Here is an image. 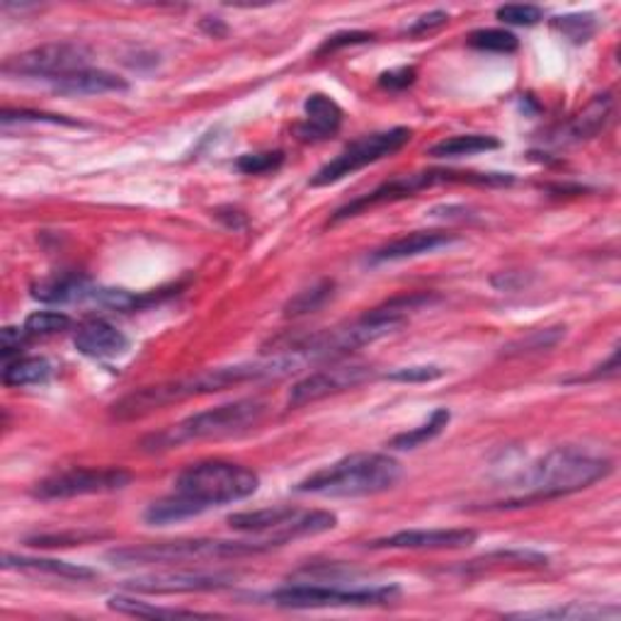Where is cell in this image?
Masks as SVG:
<instances>
[{
	"label": "cell",
	"instance_id": "obj_16",
	"mask_svg": "<svg viewBox=\"0 0 621 621\" xmlns=\"http://www.w3.org/2000/svg\"><path fill=\"white\" fill-rule=\"evenodd\" d=\"M233 578L229 576H204V573H164L134 578L127 588L148 594H178V592H207L229 588Z\"/></svg>",
	"mask_w": 621,
	"mask_h": 621
},
{
	"label": "cell",
	"instance_id": "obj_10",
	"mask_svg": "<svg viewBox=\"0 0 621 621\" xmlns=\"http://www.w3.org/2000/svg\"><path fill=\"white\" fill-rule=\"evenodd\" d=\"M91 66V52L81 44L52 42L28 49L18 56L6 59L3 73L6 76H22V78H44L54 83L59 78L69 76Z\"/></svg>",
	"mask_w": 621,
	"mask_h": 621
},
{
	"label": "cell",
	"instance_id": "obj_2",
	"mask_svg": "<svg viewBox=\"0 0 621 621\" xmlns=\"http://www.w3.org/2000/svg\"><path fill=\"white\" fill-rule=\"evenodd\" d=\"M612 462L600 454H592L582 446H554L537 464H531L525 474H519L515 493L498 505H486V511H513L534 503H546L564 495L590 488L592 483L610 476Z\"/></svg>",
	"mask_w": 621,
	"mask_h": 621
},
{
	"label": "cell",
	"instance_id": "obj_5",
	"mask_svg": "<svg viewBox=\"0 0 621 621\" xmlns=\"http://www.w3.org/2000/svg\"><path fill=\"white\" fill-rule=\"evenodd\" d=\"M172 486H176L172 493L182 495L200 511V515H204L211 507L251 498L260 486V478L253 469L243 464L209 459V462H197L182 469Z\"/></svg>",
	"mask_w": 621,
	"mask_h": 621
},
{
	"label": "cell",
	"instance_id": "obj_7",
	"mask_svg": "<svg viewBox=\"0 0 621 621\" xmlns=\"http://www.w3.org/2000/svg\"><path fill=\"white\" fill-rule=\"evenodd\" d=\"M335 525H338V517L328 511H296V507H263V511L235 513L229 517L231 529L265 537L275 546L330 531Z\"/></svg>",
	"mask_w": 621,
	"mask_h": 621
},
{
	"label": "cell",
	"instance_id": "obj_28",
	"mask_svg": "<svg viewBox=\"0 0 621 621\" xmlns=\"http://www.w3.org/2000/svg\"><path fill=\"white\" fill-rule=\"evenodd\" d=\"M519 619H604V617H619L617 607H598V604H582V602H570L566 607H551V610H539V612H525V614H511Z\"/></svg>",
	"mask_w": 621,
	"mask_h": 621
},
{
	"label": "cell",
	"instance_id": "obj_3",
	"mask_svg": "<svg viewBox=\"0 0 621 621\" xmlns=\"http://www.w3.org/2000/svg\"><path fill=\"white\" fill-rule=\"evenodd\" d=\"M401 476L403 466L399 459L381 452H357L318 469L294 491L323 498H365L391 491Z\"/></svg>",
	"mask_w": 621,
	"mask_h": 621
},
{
	"label": "cell",
	"instance_id": "obj_17",
	"mask_svg": "<svg viewBox=\"0 0 621 621\" xmlns=\"http://www.w3.org/2000/svg\"><path fill=\"white\" fill-rule=\"evenodd\" d=\"M454 243H459V239L454 233H446V231H415V233H408L401 235V239H396L391 243H387L379 251H375L369 255V263L371 265H379V263H396V260H408V257H418V255H425V253H434V251H442V248H452Z\"/></svg>",
	"mask_w": 621,
	"mask_h": 621
},
{
	"label": "cell",
	"instance_id": "obj_38",
	"mask_svg": "<svg viewBox=\"0 0 621 621\" xmlns=\"http://www.w3.org/2000/svg\"><path fill=\"white\" fill-rule=\"evenodd\" d=\"M413 83H415V69H408V66L387 71V73H381V76H379L381 88H389V91H403V88H408V85H413Z\"/></svg>",
	"mask_w": 621,
	"mask_h": 621
},
{
	"label": "cell",
	"instance_id": "obj_25",
	"mask_svg": "<svg viewBox=\"0 0 621 621\" xmlns=\"http://www.w3.org/2000/svg\"><path fill=\"white\" fill-rule=\"evenodd\" d=\"M49 377H52V365L44 357H18L6 362L3 369V383L10 389L34 387V383H44Z\"/></svg>",
	"mask_w": 621,
	"mask_h": 621
},
{
	"label": "cell",
	"instance_id": "obj_19",
	"mask_svg": "<svg viewBox=\"0 0 621 621\" xmlns=\"http://www.w3.org/2000/svg\"><path fill=\"white\" fill-rule=\"evenodd\" d=\"M97 292L101 287L93 284L88 277L81 275H61L44 280L32 287V296L36 302L44 304H83V302H97Z\"/></svg>",
	"mask_w": 621,
	"mask_h": 621
},
{
	"label": "cell",
	"instance_id": "obj_6",
	"mask_svg": "<svg viewBox=\"0 0 621 621\" xmlns=\"http://www.w3.org/2000/svg\"><path fill=\"white\" fill-rule=\"evenodd\" d=\"M275 549L267 539L257 541H221V539H178L146 546H127L112 549L107 561L115 566H156V564H182V561H207V558H239L255 556Z\"/></svg>",
	"mask_w": 621,
	"mask_h": 621
},
{
	"label": "cell",
	"instance_id": "obj_33",
	"mask_svg": "<svg viewBox=\"0 0 621 621\" xmlns=\"http://www.w3.org/2000/svg\"><path fill=\"white\" fill-rule=\"evenodd\" d=\"M284 164L282 151H267V154H248L239 158V170L245 176H265V172L277 170Z\"/></svg>",
	"mask_w": 621,
	"mask_h": 621
},
{
	"label": "cell",
	"instance_id": "obj_18",
	"mask_svg": "<svg viewBox=\"0 0 621 621\" xmlns=\"http://www.w3.org/2000/svg\"><path fill=\"white\" fill-rule=\"evenodd\" d=\"M76 350L85 357L95 359H109L119 357L129 350L127 335L117 330L107 320H88L76 330V338H73Z\"/></svg>",
	"mask_w": 621,
	"mask_h": 621
},
{
	"label": "cell",
	"instance_id": "obj_36",
	"mask_svg": "<svg viewBox=\"0 0 621 621\" xmlns=\"http://www.w3.org/2000/svg\"><path fill=\"white\" fill-rule=\"evenodd\" d=\"M0 122H3V127H10L12 122H46V124H66V127H76L78 124L61 115H46V112H32V109H3Z\"/></svg>",
	"mask_w": 621,
	"mask_h": 621
},
{
	"label": "cell",
	"instance_id": "obj_21",
	"mask_svg": "<svg viewBox=\"0 0 621 621\" xmlns=\"http://www.w3.org/2000/svg\"><path fill=\"white\" fill-rule=\"evenodd\" d=\"M56 93L64 95H103V93H124L129 91V83L119 78L117 73L103 69H83L52 83Z\"/></svg>",
	"mask_w": 621,
	"mask_h": 621
},
{
	"label": "cell",
	"instance_id": "obj_13",
	"mask_svg": "<svg viewBox=\"0 0 621 621\" xmlns=\"http://www.w3.org/2000/svg\"><path fill=\"white\" fill-rule=\"evenodd\" d=\"M371 377H375V369L369 365H333L326 369H318L314 375L294 383L287 403L290 408H304L308 403L328 399V396L355 389Z\"/></svg>",
	"mask_w": 621,
	"mask_h": 621
},
{
	"label": "cell",
	"instance_id": "obj_32",
	"mask_svg": "<svg viewBox=\"0 0 621 621\" xmlns=\"http://www.w3.org/2000/svg\"><path fill=\"white\" fill-rule=\"evenodd\" d=\"M554 28L573 44H586L594 30H598V22H594L592 15H566L556 18Z\"/></svg>",
	"mask_w": 621,
	"mask_h": 621
},
{
	"label": "cell",
	"instance_id": "obj_1",
	"mask_svg": "<svg viewBox=\"0 0 621 621\" xmlns=\"http://www.w3.org/2000/svg\"><path fill=\"white\" fill-rule=\"evenodd\" d=\"M308 359L296 352H280L275 357L257 359V362H243V365H229V367H217L207 371H197L192 377H180L170 379L164 383H154V387L136 389L124 396L117 403H112L109 415L115 420H136L146 418L160 408L182 403L188 399H197V396L207 393H219L241 383L251 381H267V379H282L290 377L294 371H299Z\"/></svg>",
	"mask_w": 621,
	"mask_h": 621
},
{
	"label": "cell",
	"instance_id": "obj_26",
	"mask_svg": "<svg viewBox=\"0 0 621 621\" xmlns=\"http://www.w3.org/2000/svg\"><path fill=\"white\" fill-rule=\"evenodd\" d=\"M566 338V326H549V328H539L531 330L522 338L513 340L511 345L503 347V357H522V355H537V352H546L554 350V347Z\"/></svg>",
	"mask_w": 621,
	"mask_h": 621
},
{
	"label": "cell",
	"instance_id": "obj_40",
	"mask_svg": "<svg viewBox=\"0 0 621 621\" xmlns=\"http://www.w3.org/2000/svg\"><path fill=\"white\" fill-rule=\"evenodd\" d=\"M446 22H450V15H446L444 10H434V12H428V15L418 18V20L411 24V28H408V34H413V36L428 34V32H432V30L444 28Z\"/></svg>",
	"mask_w": 621,
	"mask_h": 621
},
{
	"label": "cell",
	"instance_id": "obj_29",
	"mask_svg": "<svg viewBox=\"0 0 621 621\" xmlns=\"http://www.w3.org/2000/svg\"><path fill=\"white\" fill-rule=\"evenodd\" d=\"M333 287L335 284L330 280H323L318 284H314L310 290H304L294 296V299L287 302L284 306V316H304V314H314L316 308H320L333 296Z\"/></svg>",
	"mask_w": 621,
	"mask_h": 621
},
{
	"label": "cell",
	"instance_id": "obj_39",
	"mask_svg": "<svg viewBox=\"0 0 621 621\" xmlns=\"http://www.w3.org/2000/svg\"><path fill=\"white\" fill-rule=\"evenodd\" d=\"M28 340L30 335L24 333V328H3V333H0V350H3L6 362H10V355L20 352Z\"/></svg>",
	"mask_w": 621,
	"mask_h": 621
},
{
	"label": "cell",
	"instance_id": "obj_22",
	"mask_svg": "<svg viewBox=\"0 0 621 621\" xmlns=\"http://www.w3.org/2000/svg\"><path fill=\"white\" fill-rule=\"evenodd\" d=\"M3 568L6 570H22V573H34V576L64 578V580H93L95 578V570L78 566V564L56 561V558H30V556L6 554L3 556Z\"/></svg>",
	"mask_w": 621,
	"mask_h": 621
},
{
	"label": "cell",
	"instance_id": "obj_23",
	"mask_svg": "<svg viewBox=\"0 0 621 621\" xmlns=\"http://www.w3.org/2000/svg\"><path fill=\"white\" fill-rule=\"evenodd\" d=\"M501 148V141L495 136L486 134H462V136H450L442 139L430 148L432 158H462V156H476V154H488Z\"/></svg>",
	"mask_w": 621,
	"mask_h": 621
},
{
	"label": "cell",
	"instance_id": "obj_12",
	"mask_svg": "<svg viewBox=\"0 0 621 621\" xmlns=\"http://www.w3.org/2000/svg\"><path fill=\"white\" fill-rule=\"evenodd\" d=\"M399 588L371 586V588H335V586H290L272 592V602L290 610H316V607H362L391 600Z\"/></svg>",
	"mask_w": 621,
	"mask_h": 621
},
{
	"label": "cell",
	"instance_id": "obj_27",
	"mask_svg": "<svg viewBox=\"0 0 621 621\" xmlns=\"http://www.w3.org/2000/svg\"><path fill=\"white\" fill-rule=\"evenodd\" d=\"M450 420H452V413L446 411V408H438L425 422H422L420 428L415 430H408V432H401V434H396V438L391 440V450H418V446L422 444H428L430 440L438 438V434L450 425Z\"/></svg>",
	"mask_w": 621,
	"mask_h": 621
},
{
	"label": "cell",
	"instance_id": "obj_9",
	"mask_svg": "<svg viewBox=\"0 0 621 621\" xmlns=\"http://www.w3.org/2000/svg\"><path fill=\"white\" fill-rule=\"evenodd\" d=\"M411 136H413V131L406 127L367 134V136H362V139H357L347 146L345 151H340L330 160V164L323 166L316 176L310 178V185H314V188H326V185L340 182L347 176H352V172L377 164V160H381V158L399 154L401 148L411 141Z\"/></svg>",
	"mask_w": 621,
	"mask_h": 621
},
{
	"label": "cell",
	"instance_id": "obj_34",
	"mask_svg": "<svg viewBox=\"0 0 621 621\" xmlns=\"http://www.w3.org/2000/svg\"><path fill=\"white\" fill-rule=\"evenodd\" d=\"M498 15L501 22L505 24H517V28H531V24H537L539 20H544V10L537 6H503L498 8Z\"/></svg>",
	"mask_w": 621,
	"mask_h": 621
},
{
	"label": "cell",
	"instance_id": "obj_35",
	"mask_svg": "<svg viewBox=\"0 0 621 621\" xmlns=\"http://www.w3.org/2000/svg\"><path fill=\"white\" fill-rule=\"evenodd\" d=\"M444 369L438 365H418V367H403L387 375L389 381H401V383H428L434 379H442Z\"/></svg>",
	"mask_w": 621,
	"mask_h": 621
},
{
	"label": "cell",
	"instance_id": "obj_8",
	"mask_svg": "<svg viewBox=\"0 0 621 621\" xmlns=\"http://www.w3.org/2000/svg\"><path fill=\"white\" fill-rule=\"evenodd\" d=\"M446 182H466V185H511L513 178L511 176H495V172H456V170H425V172H413V176H401L396 180L383 182L381 188H377L375 192H369L359 200L340 207L335 211L333 223L352 219L357 214H362L369 207L377 204H387V202H399V200H408L420 190L434 188V185H446Z\"/></svg>",
	"mask_w": 621,
	"mask_h": 621
},
{
	"label": "cell",
	"instance_id": "obj_15",
	"mask_svg": "<svg viewBox=\"0 0 621 621\" xmlns=\"http://www.w3.org/2000/svg\"><path fill=\"white\" fill-rule=\"evenodd\" d=\"M612 117H614V97L610 93L598 95L586 109L578 112L573 119L561 124L556 131H551L546 144L573 146L580 141L594 139V136L607 129V124L612 122Z\"/></svg>",
	"mask_w": 621,
	"mask_h": 621
},
{
	"label": "cell",
	"instance_id": "obj_11",
	"mask_svg": "<svg viewBox=\"0 0 621 621\" xmlns=\"http://www.w3.org/2000/svg\"><path fill=\"white\" fill-rule=\"evenodd\" d=\"M131 474L124 469H71L61 474L49 476L32 488V498L36 501H69L83 498V495H103L127 488Z\"/></svg>",
	"mask_w": 621,
	"mask_h": 621
},
{
	"label": "cell",
	"instance_id": "obj_24",
	"mask_svg": "<svg viewBox=\"0 0 621 621\" xmlns=\"http://www.w3.org/2000/svg\"><path fill=\"white\" fill-rule=\"evenodd\" d=\"M107 607L112 612L129 614V617H146V619H180V617H211L204 612L194 610H178V607H158L154 602H141L136 598H127V594H115V598L107 600Z\"/></svg>",
	"mask_w": 621,
	"mask_h": 621
},
{
	"label": "cell",
	"instance_id": "obj_20",
	"mask_svg": "<svg viewBox=\"0 0 621 621\" xmlns=\"http://www.w3.org/2000/svg\"><path fill=\"white\" fill-rule=\"evenodd\" d=\"M304 112H306V119L299 127V136L306 141L328 139V136L338 131L343 124V109L328 95H320V93L310 95L304 105Z\"/></svg>",
	"mask_w": 621,
	"mask_h": 621
},
{
	"label": "cell",
	"instance_id": "obj_14",
	"mask_svg": "<svg viewBox=\"0 0 621 621\" xmlns=\"http://www.w3.org/2000/svg\"><path fill=\"white\" fill-rule=\"evenodd\" d=\"M478 531L474 529H403L391 537L369 541V549H408V551H442L466 549L476 544Z\"/></svg>",
	"mask_w": 621,
	"mask_h": 621
},
{
	"label": "cell",
	"instance_id": "obj_31",
	"mask_svg": "<svg viewBox=\"0 0 621 621\" xmlns=\"http://www.w3.org/2000/svg\"><path fill=\"white\" fill-rule=\"evenodd\" d=\"M71 316L61 314V310H34V314L28 316L24 320V333L30 335V338H44V335H56V333H64L71 328Z\"/></svg>",
	"mask_w": 621,
	"mask_h": 621
},
{
	"label": "cell",
	"instance_id": "obj_30",
	"mask_svg": "<svg viewBox=\"0 0 621 621\" xmlns=\"http://www.w3.org/2000/svg\"><path fill=\"white\" fill-rule=\"evenodd\" d=\"M469 46L481 49V52H495V54H513L517 52L519 40L507 30H476L469 34Z\"/></svg>",
	"mask_w": 621,
	"mask_h": 621
},
{
	"label": "cell",
	"instance_id": "obj_4",
	"mask_svg": "<svg viewBox=\"0 0 621 621\" xmlns=\"http://www.w3.org/2000/svg\"><path fill=\"white\" fill-rule=\"evenodd\" d=\"M265 413H267L265 401H257V399L223 403L217 408H209V411H200L190 418H185L178 422V425H172L164 432L151 434V438L144 440V450L164 452L188 442L233 438V434H241L255 428L257 422L265 418Z\"/></svg>",
	"mask_w": 621,
	"mask_h": 621
},
{
	"label": "cell",
	"instance_id": "obj_37",
	"mask_svg": "<svg viewBox=\"0 0 621 621\" xmlns=\"http://www.w3.org/2000/svg\"><path fill=\"white\" fill-rule=\"evenodd\" d=\"M371 40H375V34H371V32H338V34L328 36V40L320 44L318 56L333 54V52H338V49H345V46L367 44V42H371Z\"/></svg>",
	"mask_w": 621,
	"mask_h": 621
}]
</instances>
